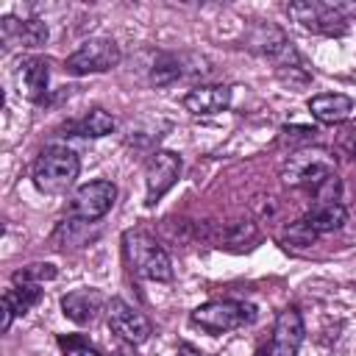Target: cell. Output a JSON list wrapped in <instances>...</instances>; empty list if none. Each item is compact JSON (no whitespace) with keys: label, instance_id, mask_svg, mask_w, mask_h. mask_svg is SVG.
<instances>
[{"label":"cell","instance_id":"obj_23","mask_svg":"<svg viewBox=\"0 0 356 356\" xmlns=\"http://www.w3.org/2000/svg\"><path fill=\"white\" fill-rule=\"evenodd\" d=\"M314 236H317V234H312V228L303 222V217H300V220L286 231V239H289V242H295V245H312V242H314Z\"/></svg>","mask_w":356,"mask_h":356},{"label":"cell","instance_id":"obj_16","mask_svg":"<svg viewBox=\"0 0 356 356\" xmlns=\"http://www.w3.org/2000/svg\"><path fill=\"white\" fill-rule=\"evenodd\" d=\"M348 220V209L342 203H317L312 211L303 214V222L312 228V234H331L339 231Z\"/></svg>","mask_w":356,"mask_h":356},{"label":"cell","instance_id":"obj_1","mask_svg":"<svg viewBox=\"0 0 356 356\" xmlns=\"http://www.w3.org/2000/svg\"><path fill=\"white\" fill-rule=\"evenodd\" d=\"M81 170V159L72 147L67 145H47L39 150L36 161H33V184L39 192L44 195H61L67 192Z\"/></svg>","mask_w":356,"mask_h":356},{"label":"cell","instance_id":"obj_11","mask_svg":"<svg viewBox=\"0 0 356 356\" xmlns=\"http://www.w3.org/2000/svg\"><path fill=\"white\" fill-rule=\"evenodd\" d=\"M231 106V86L211 83V86H195L184 95V108L195 117H211Z\"/></svg>","mask_w":356,"mask_h":356},{"label":"cell","instance_id":"obj_14","mask_svg":"<svg viewBox=\"0 0 356 356\" xmlns=\"http://www.w3.org/2000/svg\"><path fill=\"white\" fill-rule=\"evenodd\" d=\"M47 81H50V64L44 58H25L19 64V92L28 100L42 103L47 95Z\"/></svg>","mask_w":356,"mask_h":356},{"label":"cell","instance_id":"obj_8","mask_svg":"<svg viewBox=\"0 0 356 356\" xmlns=\"http://www.w3.org/2000/svg\"><path fill=\"white\" fill-rule=\"evenodd\" d=\"M181 175V156L172 150H153L145 161V189H147V203L153 206L161 200L178 181Z\"/></svg>","mask_w":356,"mask_h":356},{"label":"cell","instance_id":"obj_26","mask_svg":"<svg viewBox=\"0 0 356 356\" xmlns=\"http://www.w3.org/2000/svg\"><path fill=\"white\" fill-rule=\"evenodd\" d=\"M353 156H356V142H353Z\"/></svg>","mask_w":356,"mask_h":356},{"label":"cell","instance_id":"obj_2","mask_svg":"<svg viewBox=\"0 0 356 356\" xmlns=\"http://www.w3.org/2000/svg\"><path fill=\"white\" fill-rule=\"evenodd\" d=\"M122 248H125V256L136 275L150 278V281H172V261H170L167 250L150 234L125 231Z\"/></svg>","mask_w":356,"mask_h":356},{"label":"cell","instance_id":"obj_20","mask_svg":"<svg viewBox=\"0 0 356 356\" xmlns=\"http://www.w3.org/2000/svg\"><path fill=\"white\" fill-rule=\"evenodd\" d=\"M58 275V270L47 261H33V264H25L22 270L14 273V284H44V281H53Z\"/></svg>","mask_w":356,"mask_h":356},{"label":"cell","instance_id":"obj_7","mask_svg":"<svg viewBox=\"0 0 356 356\" xmlns=\"http://www.w3.org/2000/svg\"><path fill=\"white\" fill-rule=\"evenodd\" d=\"M286 14L303 31H312V33H323V36H345L348 33V19L331 3L298 0V3H289Z\"/></svg>","mask_w":356,"mask_h":356},{"label":"cell","instance_id":"obj_10","mask_svg":"<svg viewBox=\"0 0 356 356\" xmlns=\"http://www.w3.org/2000/svg\"><path fill=\"white\" fill-rule=\"evenodd\" d=\"M303 337H306V328H303L300 312L292 306L278 312L275 328H273V342H270V356H298Z\"/></svg>","mask_w":356,"mask_h":356},{"label":"cell","instance_id":"obj_15","mask_svg":"<svg viewBox=\"0 0 356 356\" xmlns=\"http://www.w3.org/2000/svg\"><path fill=\"white\" fill-rule=\"evenodd\" d=\"M309 111H312L314 120L334 125V122H342V120L350 117L353 100L348 95H342V92H325V95H314L309 100Z\"/></svg>","mask_w":356,"mask_h":356},{"label":"cell","instance_id":"obj_13","mask_svg":"<svg viewBox=\"0 0 356 356\" xmlns=\"http://www.w3.org/2000/svg\"><path fill=\"white\" fill-rule=\"evenodd\" d=\"M0 33H3V42H19L22 47H42L47 42V22L44 19H17V17H3L0 22Z\"/></svg>","mask_w":356,"mask_h":356},{"label":"cell","instance_id":"obj_25","mask_svg":"<svg viewBox=\"0 0 356 356\" xmlns=\"http://www.w3.org/2000/svg\"><path fill=\"white\" fill-rule=\"evenodd\" d=\"M178 356H203V353H200L197 348H192L189 342H181V345H178Z\"/></svg>","mask_w":356,"mask_h":356},{"label":"cell","instance_id":"obj_18","mask_svg":"<svg viewBox=\"0 0 356 356\" xmlns=\"http://www.w3.org/2000/svg\"><path fill=\"white\" fill-rule=\"evenodd\" d=\"M186 64H184V56H175V53H161L150 70V83L153 86H170L175 81H181L186 75Z\"/></svg>","mask_w":356,"mask_h":356},{"label":"cell","instance_id":"obj_9","mask_svg":"<svg viewBox=\"0 0 356 356\" xmlns=\"http://www.w3.org/2000/svg\"><path fill=\"white\" fill-rule=\"evenodd\" d=\"M106 320H108V328L131 345H142L153 334L150 320L142 312H136L134 306H128L122 298H111L106 303Z\"/></svg>","mask_w":356,"mask_h":356},{"label":"cell","instance_id":"obj_21","mask_svg":"<svg viewBox=\"0 0 356 356\" xmlns=\"http://www.w3.org/2000/svg\"><path fill=\"white\" fill-rule=\"evenodd\" d=\"M256 239V228L250 222H234L222 231V242L231 245V248H239V245H248Z\"/></svg>","mask_w":356,"mask_h":356},{"label":"cell","instance_id":"obj_22","mask_svg":"<svg viewBox=\"0 0 356 356\" xmlns=\"http://www.w3.org/2000/svg\"><path fill=\"white\" fill-rule=\"evenodd\" d=\"M58 345H61L64 356H100L95 348H89V345H86L83 339H78V337H61Z\"/></svg>","mask_w":356,"mask_h":356},{"label":"cell","instance_id":"obj_4","mask_svg":"<svg viewBox=\"0 0 356 356\" xmlns=\"http://www.w3.org/2000/svg\"><path fill=\"white\" fill-rule=\"evenodd\" d=\"M192 325H197L200 331L217 337L234 328H245L256 320V306L245 303V300H209L203 306H197L189 314Z\"/></svg>","mask_w":356,"mask_h":356},{"label":"cell","instance_id":"obj_19","mask_svg":"<svg viewBox=\"0 0 356 356\" xmlns=\"http://www.w3.org/2000/svg\"><path fill=\"white\" fill-rule=\"evenodd\" d=\"M39 300H42L39 284H17V286L6 289V295H3V303H8L17 317L19 314H28Z\"/></svg>","mask_w":356,"mask_h":356},{"label":"cell","instance_id":"obj_17","mask_svg":"<svg viewBox=\"0 0 356 356\" xmlns=\"http://www.w3.org/2000/svg\"><path fill=\"white\" fill-rule=\"evenodd\" d=\"M114 117L106 111V108H89L75 125H70L78 136H89V139H100V136H108L111 131H114Z\"/></svg>","mask_w":356,"mask_h":356},{"label":"cell","instance_id":"obj_6","mask_svg":"<svg viewBox=\"0 0 356 356\" xmlns=\"http://www.w3.org/2000/svg\"><path fill=\"white\" fill-rule=\"evenodd\" d=\"M117 200V186L111 181H89L78 186L67 203V217L78 222H95L111 211Z\"/></svg>","mask_w":356,"mask_h":356},{"label":"cell","instance_id":"obj_12","mask_svg":"<svg viewBox=\"0 0 356 356\" xmlns=\"http://www.w3.org/2000/svg\"><path fill=\"white\" fill-rule=\"evenodd\" d=\"M108 300L103 298V292L100 289H72V292H67L64 298H61V312H64V317L67 320H72V323H78V325H86V323H92L95 317H97V312L106 306Z\"/></svg>","mask_w":356,"mask_h":356},{"label":"cell","instance_id":"obj_5","mask_svg":"<svg viewBox=\"0 0 356 356\" xmlns=\"http://www.w3.org/2000/svg\"><path fill=\"white\" fill-rule=\"evenodd\" d=\"M122 53L120 44L114 39L97 36V39H86L75 53L67 56L64 70L70 75H95V72H108L120 64Z\"/></svg>","mask_w":356,"mask_h":356},{"label":"cell","instance_id":"obj_3","mask_svg":"<svg viewBox=\"0 0 356 356\" xmlns=\"http://www.w3.org/2000/svg\"><path fill=\"white\" fill-rule=\"evenodd\" d=\"M334 175H337L334 172V159L323 147H303V150L292 153L281 167V178H284L286 186H303V189H312V192Z\"/></svg>","mask_w":356,"mask_h":356},{"label":"cell","instance_id":"obj_24","mask_svg":"<svg viewBox=\"0 0 356 356\" xmlns=\"http://www.w3.org/2000/svg\"><path fill=\"white\" fill-rule=\"evenodd\" d=\"M314 128L306 125H284V139H300V142H312L314 139Z\"/></svg>","mask_w":356,"mask_h":356}]
</instances>
